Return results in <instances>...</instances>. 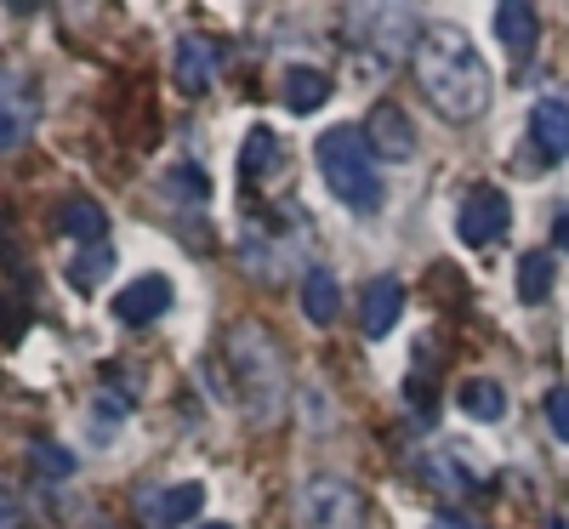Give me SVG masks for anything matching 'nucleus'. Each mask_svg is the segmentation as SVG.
<instances>
[{
  "instance_id": "26",
  "label": "nucleus",
  "mask_w": 569,
  "mask_h": 529,
  "mask_svg": "<svg viewBox=\"0 0 569 529\" xmlns=\"http://www.w3.org/2000/svg\"><path fill=\"white\" fill-rule=\"evenodd\" d=\"M0 529H12V507L7 501H0Z\"/></svg>"
},
{
  "instance_id": "19",
  "label": "nucleus",
  "mask_w": 569,
  "mask_h": 529,
  "mask_svg": "<svg viewBox=\"0 0 569 529\" xmlns=\"http://www.w3.org/2000/svg\"><path fill=\"white\" fill-rule=\"evenodd\" d=\"M273 166H279V131H273V126H251L246 149H240L246 188H251V182H268V177H273Z\"/></svg>"
},
{
  "instance_id": "10",
  "label": "nucleus",
  "mask_w": 569,
  "mask_h": 529,
  "mask_svg": "<svg viewBox=\"0 0 569 529\" xmlns=\"http://www.w3.org/2000/svg\"><path fill=\"white\" fill-rule=\"evenodd\" d=\"M399 319H405V279L399 273L365 279V291H359V330L370 336V342H382Z\"/></svg>"
},
{
  "instance_id": "16",
  "label": "nucleus",
  "mask_w": 569,
  "mask_h": 529,
  "mask_svg": "<svg viewBox=\"0 0 569 529\" xmlns=\"http://www.w3.org/2000/svg\"><path fill=\"white\" fill-rule=\"evenodd\" d=\"M58 228H63L69 239H80L86 251H91V246H109V211L91 200V194L63 200V206H58Z\"/></svg>"
},
{
  "instance_id": "7",
  "label": "nucleus",
  "mask_w": 569,
  "mask_h": 529,
  "mask_svg": "<svg viewBox=\"0 0 569 529\" xmlns=\"http://www.w3.org/2000/svg\"><path fill=\"white\" fill-rule=\"evenodd\" d=\"M40 126V91L23 69H7L0 63V154L7 149H23Z\"/></svg>"
},
{
  "instance_id": "12",
  "label": "nucleus",
  "mask_w": 569,
  "mask_h": 529,
  "mask_svg": "<svg viewBox=\"0 0 569 529\" xmlns=\"http://www.w3.org/2000/svg\"><path fill=\"white\" fill-rule=\"evenodd\" d=\"M171 297H177V291H171L166 273H142V279L126 285V291H114V319L131 325V330H137V325H154V319L171 308Z\"/></svg>"
},
{
  "instance_id": "13",
  "label": "nucleus",
  "mask_w": 569,
  "mask_h": 529,
  "mask_svg": "<svg viewBox=\"0 0 569 529\" xmlns=\"http://www.w3.org/2000/svg\"><path fill=\"white\" fill-rule=\"evenodd\" d=\"M530 142H536V154L547 166L569 160V103L563 98H541L530 109Z\"/></svg>"
},
{
  "instance_id": "14",
  "label": "nucleus",
  "mask_w": 569,
  "mask_h": 529,
  "mask_svg": "<svg viewBox=\"0 0 569 529\" xmlns=\"http://www.w3.org/2000/svg\"><path fill=\"white\" fill-rule=\"evenodd\" d=\"M330 91H337V86H330V74L313 69V63H297V69L279 74V103L291 114H319L330 103Z\"/></svg>"
},
{
  "instance_id": "5",
  "label": "nucleus",
  "mask_w": 569,
  "mask_h": 529,
  "mask_svg": "<svg viewBox=\"0 0 569 529\" xmlns=\"http://www.w3.org/2000/svg\"><path fill=\"white\" fill-rule=\"evenodd\" d=\"M348 29H353V46H365L382 69H399L405 58H416V46H421V29H416V18L405 7H353Z\"/></svg>"
},
{
  "instance_id": "4",
  "label": "nucleus",
  "mask_w": 569,
  "mask_h": 529,
  "mask_svg": "<svg viewBox=\"0 0 569 529\" xmlns=\"http://www.w3.org/2000/svg\"><path fill=\"white\" fill-rule=\"evenodd\" d=\"M291 512H297V529H365L370 518L365 490L342 472H308L291 496Z\"/></svg>"
},
{
  "instance_id": "27",
  "label": "nucleus",
  "mask_w": 569,
  "mask_h": 529,
  "mask_svg": "<svg viewBox=\"0 0 569 529\" xmlns=\"http://www.w3.org/2000/svg\"><path fill=\"white\" fill-rule=\"evenodd\" d=\"M433 529H467V523H456V518H439V523H433Z\"/></svg>"
},
{
  "instance_id": "18",
  "label": "nucleus",
  "mask_w": 569,
  "mask_h": 529,
  "mask_svg": "<svg viewBox=\"0 0 569 529\" xmlns=\"http://www.w3.org/2000/svg\"><path fill=\"white\" fill-rule=\"evenodd\" d=\"M456 405H461V416H472V421H501L507 416V388L501 381H490V376H467L461 381V393H456Z\"/></svg>"
},
{
  "instance_id": "24",
  "label": "nucleus",
  "mask_w": 569,
  "mask_h": 529,
  "mask_svg": "<svg viewBox=\"0 0 569 529\" xmlns=\"http://www.w3.org/2000/svg\"><path fill=\"white\" fill-rule=\"evenodd\" d=\"M34 461H40L46 472H74V456H63L58 445H40V450H34Z\"/></svg>"
},
{
  "instance_id": "21",
  "label": "nucleus",
  "mask_w": 569,
  "mask_h": 529,
  "mask_svg": "<svg viewBox=\"0 0 569 529\" xmlns=\"http://www.w3.org/2000/svg\"><path fill=\"white\" fill-rule=\"evenodd\" d=\"M166 194H171V200H194V206H206V200H211V177H206L194 160H177V166L166 171Z\"/></svg>"
},
{
  "instance_id": "17",
  "label": "nucleus",
  "mask_w": 569,
  "mask_h": 529,
  "mask_svg": "<svg viewBox=\"0 0 569 529\" xmlns=\"http://www.w3.org/2000/svg\"><path fill=\"white\" fill-rule=\"evenodd\" d=\"M302 313H308L313 325H337V313H342V285H337V273H330V268H308V273H302Z\"/></svg>"
},
{
  "instance_id": "3",
  "label": "nucleus",
  "mask_w": 569,
  "mask_h": 529,
  "mask_svg": "<svg viewBox=\"0 0 569 529\" xmlns=\"http://www.w3.org/2000/svg\"><path fill=\"white\" fill-rule=\"evenodd\" d=\"M313 160H319V171L330 182V194H337L348 211H359V217L382 211V160H376L365 126H330V131H319Z\"/></svg>"
},
{
  "instance_id": "22",
  "label": "nucleus",
  "mask_w": 569,
  "mask_h": 529,
  "mask_svg": "<svg viewBox=\"0 0 569 529\" xmlns=\"http://www.w3.org/2000/svg\"><path fill=\"white\" fill-rule=\"evenodd\" d=\"M109 268H114V246H91V251H80V257H74L69 285H74V291H91V285H98Z\"/></svg>"
},
{
  "instance_id": "1",
  "label": "nucleus",
  "mask_w": 569,
  "mask_h": 529,
  "mask_svg": "<svg viewBox=\"0 0 569 529\" xmlns=\"http://www.w3.org/2000/svg\"><path fill=\"white\" fill-rule=\"evenodd\" d=\"M416 86H421V98L433 103L450 126H472L485 109H490V69L485 58L472 52V40L450 23H433V29H421V46H416Z\"/></svg>"
},
{
  "instance_id": "8",
  "label": "nucleus",
  "mask_w": 569,
  "mask_h": 529,
  "mask_svg": "<svg viewBox=\"0 0 569 529\" xmlns=\"http://www.w3.org/2000/svg\"><path fill=\"white\" fill-rule=\"evenodd\" d=\"M131 512L142 529H182L206 512V485L188 478V485H171V490H137Z\"/></svg>"
},
{
  "instance_id": "15",
  "label": "nucleus",
  "mask_w": 569,
  "mask_h": 529,
  "mask_svg": "<svg viewBox=\"0 0 569 529\" xmlns=\"http://www.w3.org/2000/svg\"><path fill=\"white\" fill-rule=\"evenodd\" d=\"M496 34H501V46H507V58L525 63V58L536 52V40H541L536 7H525V0H507V7H496Z\"/></svg>"
},
{
  "instance_id": "23",
  "label": "nucleus",
  "mask_w": 569,
  "mask_h": 529,
  "mask_svg": "<svg viewBox=\"0 0 569 529\" xmlns=\"http://www.w3.org/2000/svg\"><path fill=\"white\" fill-rule=\"evenodd\" d=\"M547 427L569 445V388H552V393H547Z\"/></svg>"
},
{
  "instance_id": "6",
  "label": "nucleus",
  "mask_w": 569,
  "mask_h": 529,
  "mask_svg": "<svg viewBox=\"0 0 569 529\" xmlns=\"http://www.w3.org/2000/svg\"><path fill=\"white\" fill-rule=\"evenodd\" d=\"M507 228H512V200L501 194L496 182L472 188V194L461 200V211H456V233H461V246H472V251L501 246Z\"/></svg>"
},
{
  "instance_id": "20",
  "label": "nucleus",
  "mask_w": 569,
  "mask_h": 529,
  "mask_svg": "<svg viewBox=\"0 0 569 529\" xmlns=\"http://www.w3.org/2000/svg\"><path fill=\"white\" fill-rule=\"evenodd\" d=\"M552 285H558V268H552L547 251H530L525 262H518V297H525V302H547Z\"/></svg>"
},
{
  "instance_id": "25",
  "label": "nucleus",
  "mask_w": 569,
  "mask_h": 529,
  "mask_svg": "<svg viewBox=\"0 0 569 529\" xmlns=\"http://www.w3.org/2000/svg\"><path fill=\"white\" fill-rule=\"evenodd\" d=\"M552 246H558V251H569V211L552 222Z\"/></svg>"
},
{
  "instance_id": "28",
  "label": "nucleus",
  "mask_w": 569,
  "mask_h": 529,
  "mask_svg": "<svg viewBox=\"0 0 569 529\" xmlns=\"http://www.w3.org/2000/svg\"><path fill=\"white\" fill-rule=\"evenodd\" d=\"M194 529H233V523H194Z\"/></svg>"
},
{
  "instance_id": "2",
  "label": "nucleus",
  "mask_w": 569,
  "mask_h": 529,
  "mask_svg": "<svg viewBox=\"0 0 569 529\" xmlns=\"http://www.w3.org/2000/svg\"><path fill=\"white\" fill-rule=\"evenodd\" d=\"M222 359L233 376V393H240V410L257 427H273L284 416V405H291V365H284L279 336L262 319H240L222 336Z\"/></svg>"
},
{
  "instance_id": "9",
  "label": "nucleus",
  "mask_w": 569,
  "mask_h": 529,
  "mask_svg": "<svg viewBox=\"0 0 569 529\" xmlns=\"http://www.w3.org/2000/svg\"><path fill=\"white\" fill-rule=\"evenodd\" d=\"M217 69H222V46H217L211 34H182V40H177V58H171V80H177V91L200 98V91L217 86Z\"/></svg>"
},
{
  "instance_id": "11",
  "label": "nucleus",
  "mask_w": 569,
  "mask_h": 529,
  "mask_svg": "<svg viewBox=\"0 0 569 529\" xmlns=\"http://www.w3.org/2000/svg\"><path fill=\"white\" fill-rule=\"evenodd\" d=\"M365 137H370V149H376V160H410L416 154V131H410V114L393 103V98H382L370 114H365Z\"/></svg>"
}]
</instances>
